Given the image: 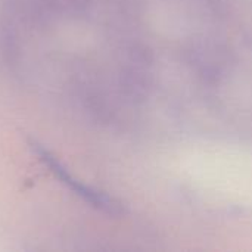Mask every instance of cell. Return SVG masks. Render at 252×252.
Instances as JSON below:
<instances>
[{
	"label": "cell",
	"instance_id": "1",
	"mask_svg": "<svg viewBox=\"0 0 252 252\" xmlns=\"http://www.w3.org/2000/svg\"><path fill=\"white\" fill-rule=\"evenodd\" d=\"M30 148L32 151V155H35V158L43 164V167H46L49 170V173L66 190L72 192V195H75L80 201H83L89 207H92V208H94V210H97L106 216H121L124 213L123 205L117 199H114L106 192L96 189L94 186H90V185L84 183L83 180H80L44 145H40L37 142H31Z\"/></svg>",
	"mask_w": 252,
	"mask_h": 252
}]
</instances>
